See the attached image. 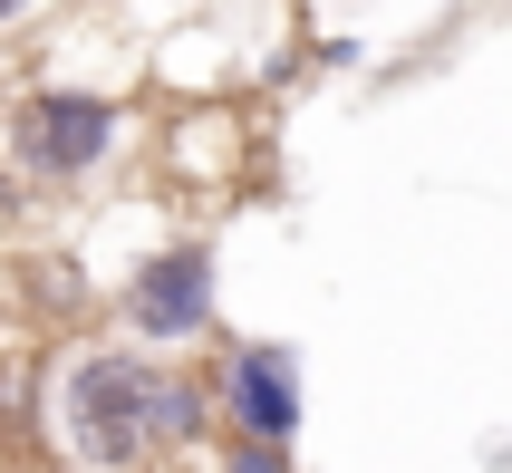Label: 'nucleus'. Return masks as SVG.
I'll list each match as a JSON object with an SVG mask.
<instances>
[{"mask_svg": "<svg viewBox=\"0 0 512 473\" xmlns=\"http://www.w3.org/2000/svg\"><path fill=\"white\" fill-rule=\"evenodd\" d=\"M58 473H155L145 464V348L126 338H68L49 348V435Z\"/></svg>", "mask_w": 512, "mask_h": 473, "instance_id": "obj_1", "label": "nucleus"}, {"mask_svg": "<svg viewBox=\"0 0 512 473\" xmlns=\"http://www.w3.org/2000/svg\"><path fill=\"white\" fill-rule=\"evenodd\" d=\"M126 145H136V97L97 78H39L0 107V155L39 194H87Z\"/></svg>", "mask_w": 512, "mask_h": 473, "instance_id": "obj_2", "label": "nucleus"}, {"mask_svg": "<svg viewBox=\"0 0 512 473\" xmlns=\"http://www.w3.org/2000/svg\"><path fill=\"white\" fill-rule=\"evenodd\" d=\"M223 319V271H213V242L203 232H165V242H145L116 280V329L126 348L145 358H194L203 338Z\"/></svg>", "mask_w": 512, "mask_h": 473, "instance_id": "obj_3", "label": "nucleus"}, {"mask_svg": "<svg viewBox=\"0 0 512 473\" xmlns=\"http://www.w3.org/2000/svg\"><path fill=\"white\" fill-rule=\"evenodd\" d=\"M203 387H213V425L223 435L300 445V425H310V387H300V348L290 338H223L203 358Z\"/></svg>", "mask_w": 512, "mask_h": 473, "instance_id": "obj_4", "label": "nucleus"}, {"mask_svg": "<svg viewBox=\"0 0 512 473\" xmlns=\"http://www.w3.org/2000/svg\"><path fill=\"white\" fill-rule=\"evenodd\" d=\"M213 387H203V358H145V464L174 473L213 454Z\"/></svg>", "mask_w": 512, "mask_h": 473, "instance_id": "obj_5", "label": "nucleus"}, {"mask_svg": "<svg viewBox=\"0 0 512 473\" xmlns=\"http://www.w3.org/2000/svg\"><path fill=\"white\" fill-rule=\"evenodd\" d=\"M39 435H49V348L10 338L0 348V464H39Z\"/></svg>", "mask_w": 512, "mask_h": 473, "instance_id": "obj_6", "label": "nucleus"}, {"mask_svg": "<svg viewBox=\"0 0 512 473\" xmlns=\"http://www.w3.org/2000/svg\"><path fill=\"white\" fill-rule=\"evenodd\" d=\"M213 473H300L290 445H252V435H213Z\"/></svg>", "mask_w": 512, "mask_h": 473, "instance_id": "obj_7", "label": "nucleus"}, {"mask_svg": "<svg viewBox=\"0 0 512 473\" xmlns=\"http://www.w3.org/2000/svg\"><path fill=\"white\" fill-rule=\"evenodd\" d=\"M39 10H49V0H0V29H29Z\"/></svg>", "mask_w": 512, "mask_h": 473, "instance_id": "obj_8", "label": "nucleus"}, {"mask_svg": "<svg viewBox=\"0 0 512 473\" xmlns=\"http://www.w3.org/2000/svg\"><path fill=\"white\" fill-rule=\"evenodd\" d=\"M10 338H20V319H10V300H0V348H10Z\"/></svg>", "mask_w": 512, "mask_h": 473, "instance_id": "obj_9", "label": "nucleus"}, {"mask_svg": "<svg viewBox=\"0 0 512 473\" xmlns=\"http://www.w3.org/2000/svg\"><path fill=\"white\" fill-rule=\"evenodd\" d=\"M0 473H39V464H0Z\"/></svg>", "mask_w": 512, "mask_h": 473, "instance_id": "obj_10", "label": "nucleus"}]
</instances>
